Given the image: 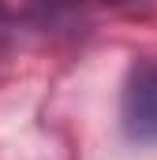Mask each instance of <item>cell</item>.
Masks as SVG:
<instances>
[{
  "label": "cell",
  "mask_w": 157,
  "mask_h": 160,
  "mask_svg": "<svg viewBox=\"0 0 157 160\" xmlns=\"http://www.w3.org/2000/svg\"><path fill=\"white\" fill-rule=\"evenodd\" d=\"M120 119L135 142H157V60H138L127 71Z\"/></svg>",
  "instance_id": "1"
},
{
  "label": "cell",
  "mask_w": 157,
  "mask_h": 160,
  "mask_svg": "<svg viewBox=\"0 0 157 160\" xmlns=\"http://www.w3.org/2000/svg\"><path fill=\"white\" fill-rule=\"evenodd\" d=\"M109 4H150V0H109Z\"/></svg>",
  "instance_id": "2"
}]
</instances>
